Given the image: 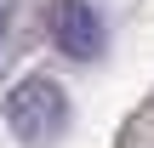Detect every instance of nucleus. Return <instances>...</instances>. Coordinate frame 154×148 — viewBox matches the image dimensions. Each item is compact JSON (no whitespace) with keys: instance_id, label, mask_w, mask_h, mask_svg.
Wrapping results in <instances>:
<instances>
[{"instance_id":"nucleus-1","label":"nucleus","mask_w":154,"mask_h":148,"mask_svg":"<svg viewBox=\"0 0 154 148\" xmlns=\"http://www.w3.org/2000/svg\"><path fill=\"white\" fill-rule=\"evenodd\" d=\"M6 125L29 148L57 143V131L69 125V97H63V86L46 80V74H23V80L6 91Z\"/></svg>"},{"instance_id":"nucleus-2","label":"nucleus","mask_w":154,"mask_h":148,"mask_svg":"<svg viewBox=\"0 0 154 148\" xmlns=\"http://www.w3.org/2000/svg\"><path fill=\"white\" fill-rule=\"evenodd\" d=\"M46 29H51V40H57L63 57H80L86 63V57L103 51V17H97L91 0H51Z\"/></svg>"},{"instance_id":"nucleus-3","label":"nucleus","mask_w":154,"mask_h":148,"mask_svg":"<svg viewBox=\"0 0 154 148\" xmlns=\"http://www.w3.org/2000/svg\"><path fill=\"white\" fill-rule=\"evenodd\" d=\"M6 29H11V0H0V46H6Z\"/></svg>"}]
</instances>
